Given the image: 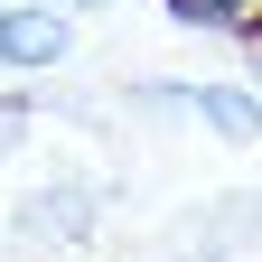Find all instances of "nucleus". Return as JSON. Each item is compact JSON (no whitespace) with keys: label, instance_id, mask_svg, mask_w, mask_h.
<instances>
[{"label":"nucleus","instance_id":"1","mask_svg":"<svg viewBox=\"0 0 262 262\" xmlns=\"http://www.w3.org/2000/svg\"><path fill=\"white\" fill-rule=\"evenodd\" d=\"M66 56H75L66 10H38V0H10L0 10V75H56Z\"/></svg>","mask_w":262,"mask_h":262},{"label":"nucleus","instance_id":"2","mask_svg":"<svg viewBox=\"0 0 262 262\" xmlns=\"http://www.w3.org/2000/svg\"><path fill=\"white\" fill-rule=\"evenodd\" d=\"M178 103L206 113L215 141H262V94H244V84H178Z\"/></svg>","mask_w":262,"mask_h":262},{"label":"nucleus","instance_id":"3","mask_svg":"<svg viewBox=\"0 0 262 262\" xmlns=\"http://www.w3.org/2000/svg\"><path fill=\"white\" fill-rule=\"evenodd\" d=\"M19 225H28V234H56V244H94V225H103V215H94L84 187H47V196H28V206H19Z\"/></svg>","mask_w":262,"mask_h":262},{"label":"nucleus","instance_id":"4","mask_svg":"<svg viewBox=\"0 0 262 262\" xmlns=\"http://www.w3.org/2000/svg\"><path fill=\"white\" fill-rule=\"evenodd\" d=\"M196 19H225V28H262V0H187Z\"/></svg>","mask_w":262,"mask_h":262},{"label":"nucleus","instance_id":"5","mask_svg":"<svg viewBox=\"0 0 262 262\" xmlns=\"http://www.w3.org/2000/svg\"><path fill=\"white\" fill-rule=\"evenodd\" d=\"M28 131H38V113H28V103H0V159L28 150Z\"/></svg>","mask_w":262,"mask_h":262},{"label":"nucleus","instance_id":"6","mask_svg":"<svg viewBox=\"0 0 262 262\" xmlns=\"http://www.w3.org/2000/svg\"><path fill=\"white\" fill-rule=\"evenodd\" d=\"M66 10H103V0H66Z\"/></svg>","mask_w":262,"mask_h":262}]
</instances>
